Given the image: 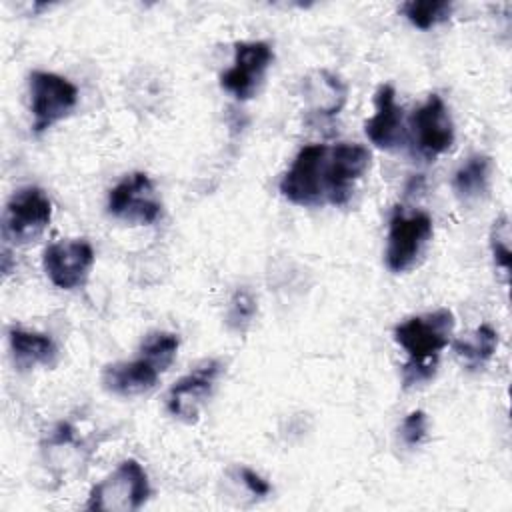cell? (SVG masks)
<instances>
[{
    "label": "cell",
    "instance_id": "277c9868",
    "mask_svg": "<svg viewBox=\"0 0 512 512\" xmlns=\"http://www.w3.org/2000/svg\"><path fill=\"white\" fill-rule=\"evenodd\" d=\"M52 218V202L38 186H24L16 190L4 206L2 236L14 244H28L36 240Z\"/></svg>",
    "mask_w": 512,
    "mask_h": 512
},
{
    "label": "cell",
    "instance_id": "ac0fdd59",
    "mask_svg": "<svg viewBox=\"0 0 512 512\" xmlns=\"http://www.w3.org/2000/svg\"><path fill=\"white\" fill-rule=\"evenodd\" d=\"M498 348V332L490 324H480L476 330L452 342L456 358L468 370H480L488 364Z\"/></svg>",
    "mask_w": 512,
    "mask_h": 512
},
{
    "label": "cell",
    "instance_id": "ba28073f",
    "mask_svg": "<svg viewBox=\"0 0 512 512\" xmlns=\"http://www.w3.org/2000/svg\"><path fill=\"white\" fill-rule=\"evenodd\" d=\"M326 144H308L300 148L292 166L282 176L278 188L282 196L298 206H320L324 204L322 166L326 158Z\"/></svg>",
    "mask_w": 512,
    "mask_h": 512
},
{
    "label": "cell",
    "instance_id": "2e32d148",
    "mask_svg": "<svg viewBox=\"0 0 512 512\" xmlns=\"http://www.w3.org/2000/svg\"><path fill=\"white\" fill-rule=\"evenodd\" d=\"M346 94V84L328 70H316L304 80V98L316 114H338L346 102Z\"/></svg>",
    "mask_w": 512,
    "mask_h": 512
},
{
    "label": "cell",
    "instance_id": "d6986e66",
    "mask_svg": "<svg viewBox=\"0 0 512 512\" xmlns=\"http://www.w3.org/2000/svg\"><path fill=\"white\" fill-rule=\"evenodd\" d=\"M400 12L420 30H428L440 22H446L452 14V2L448 0H408L400 6Z\"/></svg>",
    "mask_w": 512,
    "mask_h": 512
},
{
    "label": "cell",
    "instance_id": "5bb4252c",
    "mask_svg": "<svg viewBox=\"0 0 512 512\" xmlns=\"http://www.w3.org/2000/svg\"><path fill=\"white\" fill-rule=\"evenodd\" d=\"M158 376L160 370L140 356L130 362H114L104 366L100 380L108 392L128 398L150 392L156 386Z\"/></svg>",
    "mask_w": 512,
    "mask_h": 512
},
{
    "label": "cell",
    "instance_id": "44dd1931",
    "mask_svg": "<svg viewBox=\"0 0 512 512\" xmlns=\"http://www.w3.org/2000/svg\"><path fill=\"white\" fill-rule=\"evenodd\" d=\"M254 314H256V298L246 288H238L228 302V310H226L228 328L234 332H244L250 326Z\"/></svg>",
    "mask_w": 512,
    "mask_h": 512
},
{
    "label": "cell",
    "instance_id": "ffe728a7",
    "mask_svg": "<svg viewBox=\"0 0 512 512\" xmlns=\"http://www.w3.org/2000/svg\"><path fill=\"white\" fill-rule=\"evenodd\" d=\"M180 340L172 332H150L144 336L140 344V354L146 358L152 366H156L160 372H164L176 358Z\"/></svg>",
    "mask_w": 512,
    "mask_h": 512
},
{
    "label": "cell",
    "instance_id": "52a82bcc",
    "mask_svg": "<svg viewBox=\"0 0 512 512\" xmlns=\"http://www.w3.org/2000/svg\"><path fill=\"white\" fill-rule=\"evenodd\" d=\"M108 214L128 224H154L160 218L162 204L148 174H126L110 192L106 202Z\"/></svg>",
    "mask_w": 512,
    "mask_h": 512
},
{
    "label": "cell",
    "instance_id": "7402d4cb",
    "mask_svg": "<svg viewBox=\"0 0 512 512\" xmlns=\"http://www.w3.org/2000/svg\"><path fill=\"white\" fill-rule=\"evenodd\" d=\"M490 250L494 256V264L502 270L504 280H508L510 272V222L508 216H500L494 220L490 230Z\"/></svg>",
    "mask_w": 512,
    "mask_h": 512
},
{
    "label": "cell",
    "instance_id": "8fae6325",
    "mask_svg": "<svg viewBox=\"0 0 512 512\" xmlns=\"http://www.w3.org/2000/svg\"><path fill=\"white\" fill-rule=\"evenodd\" d=\"M94 264V248L88 240H62L50 244L42 254L46 276L56 288L74 290L82 286Z\"/></svg>",
    "mask_w": 512,
    "mask_h": 512
},
{
    "label": "cell",
    "instance_id": "5b68a950",
    "mask_svg": "<svg viewBox=\"0 0 512 512\" xmlns=\"http://www.w3.org/2000/svg\"><path fill=\"white\" fill-rule=\"evenodd\" d=\"M32 130L42 134L58 120L66 118L78 104V88L64 76L34 70L28 78Z\"/></svg>",
    "mask_w": 512,
    "mask_h": 512
},
{
    "label": "cell",
    "instance_id": "8992f818",
    "mask_svg": "<svg viewBox=\"0 0 512 512\" xmlns=\"http://www.w3.org/2000/svg\"><path fill=\"white\" fill-rule=\"evenodd\" d=\"M370 166V152L356 142H340L328 146L322 166L324 200L334 206H344L352 198L354 184Z\"/></svg>",
    "mask_w": 512,
    "mask_h": 512
},
{
    "label": "cell",
    "instance_id": "30bf717a",
    "mask_svg": "<svg viewBox=\"0 0 512 512\" xmlns=\"http://www.w3.org/2000/svg\"><path fill=\"white\" fill-rule=\"evenodd\" d=\"M272 60H274V52L268 42H262V40L236 42L234 62L220 76V86L226 92H230L236 100H248L256 94Z\"/></svg>",
    "mask_w": 512,
    "mask_h": 512
},
{
    "label": "cell",
    "instance_id": "3957f363",
    "mask_svg": "<svg viewBox=\"0 0 512 512\" xmlns=\"http://www.w3.org/2000/svg\"><path fill=\"white\" fill-rule=\"evenodd\" d=\"M432 238V218L426 212L404 214L400 208L392 214L386 238V266L390 272L414 268Z\"/></svg>",
    "mask_w": 512,
    "mask_h": 512
},
{
    "label": "cell",
    "instance_id": "4fadbf2b",
    "mask_svg": "<svg viewBox=\"0 0 512 512\" xmlns=\"http://www.w3.org/2000/svg\"><path fill=\"white\" fill-rule=\"evenodd\" d=\"M374 114L364 130L372 144L382 150H396L406 144V128L402 108L396 104V92L390 84H382L374 94Z\"/></svg>",
    "mask_w": 512,
    "mask_h": 512
},
{
    "label": "cell",
    "instance_id": "6da1fadb",
    "mask_svg": "<svg viewBox=\"0 0 512 512\" xmlns=\"http://www.w3.org/2000/svg\"><path fill=\"white\" fill-rule=\"evenodd\" d=\"M452 330L454 314L448 308L412 316L394 328L396 344L408 354V362L402 366V386L406 390L426 384L436 374L438 356L448 346Z\"/></svg>",
    "mask_w": 512,
    "mask_h": 512
},
{
    "label": "cell",
    "instance_id": "603a6c76",
    "mask_svg": "<svg viewBox=\"0 0 512 512\" xmlns=\"http://www.w3.org/2000/svg\"><path fill=\"white\" fill-rule=\"evenodd\" d=\"M400 436L406 446H418L426 438V414L422 410L410 412L402 420Z\"/></svg>",
    "mask_w": 512,
    "mask_h": 512
},
{
    "label": "cell",
    "instance_id": "9a60e30c",
    "mask_svg": "<svg viewBox=\"0 0 512 512\" xmlns=\"http://www.w3.org/2000/svg\"><path fill=\"white\" fill-rule=\"evenodd\" d=\"M8 342L18 370H30L34 366H52L58 358V348L54 340L40 332H30L12 326L8 330Z\"/></svg>",
    "mask_w": 512,
    "mask_h": 512
},
{
    "label": "cell",
    "instance_id": "7c38bea8",
    "mask_svg": "<svg viewBox=\"0 0 512 512\" xmlns=\"http://www.w3.org/2000/svg\"><path fill=\"white\" fill-rule=\"evenodd\" d=\"M218 372H220L218 360H204L192 372H188L178 382H174L166 398L168 412L184 422H190V424L196 422L200 406L210 396Z\"/></svg>",
    "mask_w": 512,
    "mask_h": 512
},
{
    "label": "cell",
    "instance_id": "e0dca14e",
    "mask_svg": "<svg viewBox=\"0 0 512 512\" xmlns=\"http://www.w3.org/2000/svg\"><path fill=\"white\" fill-rule=\"evenodd\" d=\"M492 160L486 154L468 156L452 176V190L460 202L472 204L480 200L490 186Z\"/></svg>",
    "mask_w": 512,
    "mask_h": 512
},
{
    "label": "cell",
    "instance_id": "7a4b0ae2",
    "mask_svg": "<svg viewBox=\"0 0 512 512\" xmlns=\"http://www.w3.org/2000/svg\"><path fill=\"white\" fill-rule=\"evenodd\" d=\"M150 496V484L138 460H122L112 474L98 482L88 496L86 510L132 512L144 506Z\"/></svg>",
    "mask_w": 512,
    "mask_h": 512
},
{
    "label": "cell",
    "instance_id": "cb8c5ba5",
    "mask_svg": "<svg viewBox=\"0 0 512 512\" xmlns=\"http://www.w3.org/2000/svg\"><path fill=\"white\" fill-rule=\"evenodd\" d=\"M240 476H242L244 486H246L252 494H256V496H266V494L270 492V484H268L260 474H256L254 470H250V468H240Z\"/></svg>",
    "mask_w": 512,
    "mask_h": 512
},
{
    "label": "cell",
    "instance_id": "9c48e42d",
    "mask_svg": "<svg viewBox=\"0 0 512 512\" xmlns=\"http://www.w3.org/2000/svg\"><path fill=\"white\" fill-rule=\"evenodd\" d=\"M408 124L416 152L428 160L450 150L454 144V124L438 94H430L426 102L412 112Z\"/></svg>",
    "mask_w": 512,
    "mask_h": 512
}]
</instances>
